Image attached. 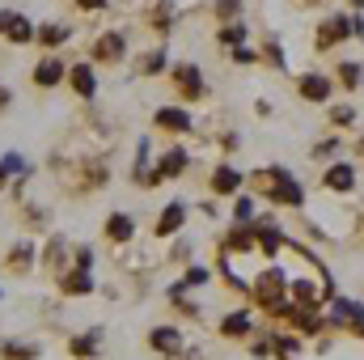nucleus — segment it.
<instances>
[{
    "label": "nucleus",
    "mask_w": 364,
    "mask_h": 360,
    "mask_svg": "<svg viewBox=\"0 0 364 360\" xmlns=\"http://www.w3.org/2000/svg\"><path fill=\"white\" fill-rule=\"evenodd\" d=\"M352 30H356V26H352L348 17H326V21H322V30H318V47L326 51V47H335V43H343V38H348Z\"/></svg>",
    "instance_id": "f257e3e1"
},
{
    "label": "nucleus",
    "mask_w": 364,
    "mask_h": 360,
    "mask_svg": "<svg viewBox=\"0 0 364 360\" xmlns=\"http://www.w3.org/2000/svg\"><path fill=\"white\" fill-rule=\"evenodd\" d=\"M64 77H68V68H64L55 55H47V60H38V64H34V85H43V90H55Z\"/></svg>",
    "instance_id": "f03ea898"
},
{
    "label": "nucleus",
    "mask_w": 364,
    "mask_h": 360,
    "mask_svg": "<svg viewBox=\"0 0 364 360\" xmlns=\"http://www.w3.org/2000/svg\"><path fill=\"white\" fill-rule=\"evenodd\" d=\"M267 179H272V191H267L272 199H279V203H301V199H305V195H301V186L288 179L284 170H272Z\"/></svg>",
    "instance_id": "7ed1b4c3"
},
{
    "label": "nucleus",
    "mask_w": 364,
    "mask_h": 360,
    "mask_svg": "<svg viewBox=\"0 0 364 360\" xmlns=\"http://www.w3.org/2000/svg\"><path fill=\"white\" fill-rule=\"evenodd\" d=\"M174 81H178L182 97H203V77H199V68L178 64V68H174Z\"/></svg>",
    "instance_id": "20e7f679"
},
{
    "label": "nucleus",
    "mask_w": 364,
    "mask_h": 360,
    "mask_svg": "<svg viewBox=\"0 0 364 360\" xmlns=\"http://www.w3.org/2000/svg\"><path fill=\"white\" fill-rule=\"evenodd\" d=\"M68 81H73V90L81 93V97H93L97 93V77H93L90 64H73L68 68Z\"/></svg>",
    "instance_id": "39448f33"
},
{
    "label": "nucleus",
    "mask_w": 364,
    "mask_h": 360,
    "mask_svg": "<svg viewBox=\"0 0 364 360\" xmlns=\"http://www.w3.org/2000/svg\"><path fill=\"white\" fill-rule=\"evenodd\" d=\"M93 55L102 60V64H114V60H123V34H102L97 38V47H93Z\"/></svg>",
    "instance_id": "423d86ee"
},
{
    "label": "nucleus",
    "mask_w": 364,
    "mask_h": 360,
    "mask_svg": "<svg viewBox=\"0 0 364 360\" xmlns=\"http://www.w3.org/2000/svg\"><path fill=\"white\" fill-rule=\"evenodd\" d=\"M301 97H309V102H326V97H331V81L318 77V73H305V77H301Z\"/></svg>",
    "instance_id": "0eeeda50"
},
{
    "label": "nucleus",
    "mask_w": 364,
    "mask_h": 360,
    "mask_svg": "<svg viewBox=\"0 0 364 360\" xmlns=\"http://www.w3.org/2000/svg\"><path fill=\"white\" fill-rule=\"evenodd\" d=\"M157 127H166V132H186V127H191V115L178 110V106H161V110H157Z\"/></svg>",
    "instance_id": "6e6552de"
},
{
    "label": "nucleus",
    "mask_w": 364,
    "mask_h": 360,
    "mask_svg": "<svg viewBox=\"0 0 364 360\" xmlns=\"http://www.w3.org/2000/svg\"><path fill=\"white\" fill-rule=\"evenodd\" d=\"M132 233H136V225H132L127 212H114V216L106 221V238H114V242H132Z\"/></svg>",
    "instance_id": "1a4fd4ad"
},
{
    "label": "nucleus",
    "mask_w": 364,
    "mask_h": 360,
    "mask_svg": "<svg viewBox=\"0 0 364 360\" xmlns=\"http://www.w3.org/2000/svg\"><path fill=\"white\" fill-rule=\"evenodd\" d=\"M242 186V174L233 170V166H216V174H212V191H220V195H233Z\"/></svg>",
    "instance_id": "9d476101"
},
{
    "label": "nucleus",
    "mask_w": 364,
    "mask_h": 360,
    "mask_svg": "<svg viewBox=\"0 0 364 360\" xmlns=\"http://www.w3.org/2000/svg\"><path fill=\"white\" fill-rule=\"evenodd\" d=\"M279 292H284V275H279V271H267V275L259 280V297L275 309V305H279Z\"/></svg>",
    "instance_id": "9b49d317"
},
{
    "label": "nucleus",
    "mask_w": 364,
    "mask_h": 360,
    "mask_svg": "<svg viewBox=\"0 0 364 360\" xmlns=\"http://www.w3.org/2000/svg\"><path fill=\"white\" fill-rule=\"evenodd\" d=\"M182 221H186V208H182V203H170V208L161 212V225H157V233H161V238L178 233V229H182Z\"/></svg>",
    "instance_id": "f8f14e48"
},
{
    "label": "nucleus",
    "mask_w": 364,
    "mask_h": 360,
    "mask_svg": "<svg viewBox=\"0 0 364 360\" xmlns=\"http://www.w3.org/2000/svg\"><path fill=\"white\" fill-rule=\"evenodd\" d=\"M182 170H186V153H182V149H170V153L161 157V166H157V179H174Z\"/></svg>",
    "instance_id": "ddd939ff"
},
{
    "label": "nucleus",
    "mask_w": 364,
    "mask_h": 360,
    "mask_svg": "<svg viewBox=\"0 0 364 360\" xmlns=\"http://www.w3.org/2000/svg\"><path fill=\"white\" fill-rule=\"evenodd\" d=\"M0 356H4V360H38V348H34V344L4 339V344H0Z\"/></svg>",
    "instance_id": "4468645a"
},
{
    "label": "nucleus",
    "mask_w": 364,
    "mask_h": 360,
    "mask_svg": "<svg viewBox=\"0 0 364 360\" xmlns=\"http://www.w3.org/2000/svg\"><path fill=\"white\" fill-rule=\"evenodd\" d=\"M149 344H153L157 352H174V348H178V331H174V327H157V331L149 335Z\"/></svg>",
    "instance_id": "2eb2a0df"
},
{
    "label": "nucleus",
    "mask_w": 364,
    "mask_h": 360,
    "mask_svg": "<svg viewBox=\"0 0 364 360\" xmlns=\"http://www.w3.org/2000/svg\"><path fill=\"white\" fill-rule=\"evenodd\" d=\"M352 182H356L352 166H335V170H326V186H331V191H352Z\"/></svg>",
    "instance_id": "dca6fc26"
},
{
    "label": "nucleus",
    "mask_w": 364,
    "mask_h": 360,
    "mask_svg": "<svg viewBox=\"0 0 364 360\" xmlns=\"http://www.w3.org/2000/svg\"><path fill=\"white\" fill-rule=\"evenodd\" d=\"M4 34H9V38H13V43H30V38H34V34H38V30H34V26H30V17H21V13H17V17H13V26H9V30H4Z\"/></svg>",
    "instance_id": "f3484780"
},
{
    "label": "nucleus",
    "mask_w": 364,
    "mask_h": 360,
    "mask_svg": "<svg viewBox=\"0 0 364 360\" xmlns=\"http://www.w3.org/2000/svg\"><path fill=\"white\" fill-rule=\"evenodd\" d=\"M90 288H93V280L85 275V268H77L68 280H64V292H73V297H85Z\"/></svg>",
    "instance_id": "a211bd4d"
},
{
    "label": "nucleus",
    "mask_w": 364,
    "mask_h": 360,
    "mask_svg": "<svg viewBox=\"0 0 364 360\" xmlns=\"http://www.w3.org/2000/svg\"><path fill=\"white\" fill-rule=\"evenodd\" d=\"M38 43H47V47H55V43H64L68 38V26H38V34H34Z\"/></svg>",
    "instance_id": "6ab92c4d"
},
{
    "label": "nucleus",
    "mask_w": 364,
    "mask_h": 360,
    "mask_svg": "<svg viewBox=\"0 0 364 360\" xmlns=\"http://www.w3.org/2000/svg\"><path fill=\"white\" fill-rule=\"evenodd\" d=\"M220 331H225V335H233V339H237V335H246V331H250V318H246V314H229V318H225V327H220Z\"/></svg>",
    "instance_id": "aec40b11"
},
{
    "label": "nucleus",
    "mask_w": 364,
    "mask_h": 360,
    "mask_svg": "<svg viewBox=\"0 0 364 360\" xmlns=\"http://www.w3.org/2000/svg\"><path fill=\"white\" fill-rule=\"evenodd\" d=\"M93 348H97V331L85 339H73V356H93Z\"/></svg>",
    "instance_id": "412c9836"
},
{
    "label": "nucleus",
    "mask_w": 364,
    "mask_h": 360,
    "mask_svg": "<svg viewBox=\"0 0 364 360\" xmlns=\"http://www.w3.org/2000/svg\"><path fill=\"white\" fill-rule=\"evenodd\" d=\"M30 255H34V250H30V246L21 242V246L13 250V271H26V268H30Z\"/></svg>",
    "instance_id": "4be33fe9"
},
{
    "label": "nucleus",
    "mask_w": 364,
    "mask_h": 360,
    "mask_svg": "<svg viewBox=\"0 0 364 360\" xmlns=\"http://www.w3.org/2000/svg\"><path fill=\"white\" fill-rule=\"evenodd\" d=\"M166 68V51H153L149 60H144V73H161Z\"/></svg>",
    "instance_id": "5701e85b"
},
{
    "label": "nucleus",
    "mask_w": 364,
    "mask_h": 360,
    "mask_svg": "<svg viewBox=\"0 0 364 360\" xmlns=\"http://www.w3.org/2000/svg\"><path fill=\"white\" fill-rule=\"evenodd\" d=\"M339 77H343V85H356V81H360V68H356V64H343Z\"/></svg>",
    "instance_id": "b1692460"
},
{
    "label": "nucleus",
    "mask_w": 364,
    "mask_h": 360,
    "mask_svg": "<svg viewBox=\"0 0 364 360\" xmlns=\"http://www.w3.org/2000/svg\"><path fill=\"white\" fill-rule=\"evenodd\" d=\"M275 246H279V233H275V229H263V250L275 255Z\"/></svg>",
    "instance_id": "393cba45"
},
{
    "label": "nucleus",
    "mask_w": 364,
    "mask_h": 360,
    "mask_svg": "<svg viewBox=\"0 0 364 360\" xmlns=\"http://www.w3.org/2000/svg\"><path fill=\"white\" fill-rule=\"evenodd\" d=\"M186 284H208V271H203V268H191V271H186Z\"/></svg>",
    "instance_id": "a878e982"
},
{
    "label": "nucleus",
    "mask_w": 364,
    "mask_h": 360,
    "mask_svg": "<svg viewBox=\"0 0 364 360\" xmlns=\"http://www.w3.org/2000/svg\"><path fill=\"white\" fill-rule=\"evenodd\" d=\"M237 38H246V26H229L225 30V43H237Z\"/></svg>",
    "instance_id": "bb28decb"
},
{
    "label": "nucleus",
    "mask_w": 364,
    "mask_h": 360,
    "mask_svg": "<svg viewBox=\"0 0 364 360\" xmlns=\"http://www.w3.org/2000/svg\"><path fill=\"white\" fill-rule=\"evenodd\" d=\"M267 60H272L275 68H284V51H279V47H275V43H272V47H267Z\"/></svg>",
    "instance_id": "cd10ccee"
},
{
    "label": "nucleus",
    "mask_w": 364,
    "mask_h": 360,
    "mask_svg": "<svg viewBox=\"0 0 364 360\" xmlns=\"http://www.w3.org/2000/svg\"><path fill=\"white\" fill-rule=\"evenodd\" d=\"M250 212H255V203H250V199H237V221H246Z\"/></svg>",
    "instance_id": "c85d7f7f"
},
{
    "label": "nucleus",
    "mask_w": 364,
    "mask_h": 360,
    "mask_svg": "<svg viewBox=\"0 0 364 360\" xmlns=\"http://www.w3.org/2000/svg\"><path fill=\"white\" fill-rule=\"evenodd\" d=\"M77 9H85V13H93V9H106V0H77Z\"/></svg>",
    "instance_id": "c756f323"
},
{
    "label": "nucleus",
    "mask_w": 364,
    "mask_h": 360,
    "mask_svg": "<svg viewBox=\"0 0 364 360\" xmlns=\"http://www.w3.org/2000/svg\"><path fill=\"white\" fill-rule=\"evenodd\" d=\"M233 60H237V64H250V60H255V51H246V47H237V51H233Z\"/></svg>",
    "instance_id": "7c9ffc66"
},
{
    "label": "nucleus",
    "mask_w": 364,
    "mask_h": 360,
    "mask_svg": "<svg viewBox=\"0 0 364 360\" xmlns=\"http://www.w3.org/2000/svg\"><path fill=\"white\" fill-rule=\"evenodd\" d=\"M13 17H17V13H9V9H4V13H0V34H4V30H9V26H13Z\"/></svg>",
    "instance_id": "2f4dec72"
},
{
    "label": "nucleus",
    "mask_w": 364,
    "mask_h": 360,
    "mask_svg": "<svg viewBox=\"0 0 364 360\" xmlns=\"http://www.w3.org/2000/svg\"><path fill=\"white\" fill-rule=\"evenodd\" d=\"M0 106H9V90H0Z\"/></svg>",
    "instance_id": "473e14b6"
},
{
    "label": "nucleus",
    "mask_w": 364,
    "mask_h": 360,
    "mask_svg": "<svg viewBox=\"0 0 364 360\" xmlns=\"http://www.w3.org/2000/svg\"><path fill=\"white\" fill-rule=\"evenodd\" d=\"M356 30H360V38H364V17H360V26H356Z\"/></svg>",
    "instance_id": "72a5a7b5"
},
{
    "label": "nucleus",
    "mask_w": 364,
    "mask_h": 360,
    "mask_svg": "<svg viewBox=\"0 0 364 360\" xmlns=\"http://www.w3.org/2000/svg\"><path fill=\"white\" fill-rule=\"evenodd\" d=\"M356 4H364V0H356Z\"/></svg>",
    "instance_id": "f704fd0d"
}]
</instances>
